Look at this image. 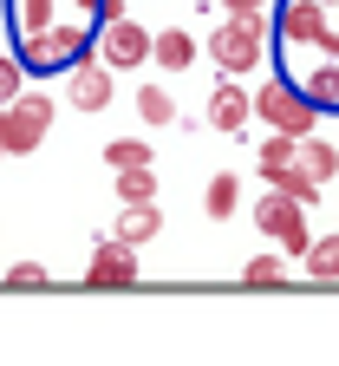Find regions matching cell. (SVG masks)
<instances>
[{"label": "cell", "mask_w": 339, "mask_h": 366, "mask_svg": "<svg viewBox=\"0 0 339 366\" xmlns=\"http://www.w3.org/2000/svg\"><path fill=\"white\" fill-rule=\"evenodd\" d=\"M255 229H261L268 242H280L287 255H307L313 249V236H307V203H294L287 190H274V183H268L261 203H255Z\"/></svg>", "instance_id": "obj_4"}, {"label": "cell", "mask_w": 339, "mask_h": 366, "mask_svg": "<svg viewBox=\"0 0 339 366\" xmlns=\"http://www.w3.org/2000/svg\"><path fill=\"white\" fill-rule=\"evenodd\" d=\"M333 0H280L274 7V39L287 46V53H307V46H320V33L333 26Z\"/></svg>", "instance_id": "obj_5"}, {"label": "cell", "mask_w": 339, "mask_h": 366, "mask_svg": "<svg viewBox=\"0 0 339 366\" xmlns=\"http://www.w3.org/2000/svg\"><path fill=\"white\" fill-rule=\"evenodd\" d=\"M151 59H157L163 72H183V66H196V59H203V46L189 39L183 26H163V33H157V46H151Z\"/></svg>", "instance_id": "obj_13"}, {"label": "cell", "mask_w": 339, "mask_h": 366, "mask_svg": "<svg viewBox=\"0 0 339 366\" xmlns=\"http://www.w3.org/2000/svg\"><path fill=\"white\" fill-rule=\"evenodd\" d=\"M222 7H228V14H274L280 0H222Z\"/></svg>", "instance_id": "obj_27"}, {"label": "cell", "mask_w": 339, "mask_h": 366, "mask_svg": "<svg viewBox=\"0 0 339 366\" xmlns=\"http://www.w3.org/2000/svg\"><path fill=\"white\" fill-rule=\"evenodd\" d=\"M274 183V190H287V197H294V203H320V190H326V183L307 170V164H294V170H280V177H268Z\"/></svg>", "instance_id": "obj_19"}, {"label": "cell", "mask_w": 339, "mask_h": 366, "mask_svg": "<svg viewBox=\"0 0 339 366\" xmlns=\"http://www.w3.org/2000/svg\"><path fill=\"white\" fill-rule=\"evenodd\" d=\"M72 7H79V14H91V20L105 26V20H118V14H124V0H72Z\"/></svg>", "instance_id": "obj_26"}, {"label": "cell", "mask_w": 339, "mask_h": 366, "mask_svg": "<svg viewBox=\"0 0 339 366\" xmlns=\"http://www.w3.org/2000/svg\"><path fill=\"white\" fill-rule=\"evenodd\" d=\"M241 288H280V262L274 255H255L248 268H241Z\"/></svg>", "instance_id": "obj_24"}, {"label": "cell", "mask_w": 339, "mask_h": 366, "mask_svg": "<svg viewBox=\"0 0 339 366\" xmlns=\"http://www.w3.org/2000/svg\"><path fill=\"white\" fill-rule=\"evenodd\" d=\"M255 118H261L268 131H287V137L320 131V105H313V99H307V92L287 79V72H268V79L255 85Z\"/></svg>", "instance_id": "obj_3"}, {"label": "cell", "mask_w": 339, "mask_h": 366, "mask_svg": "<svg viewBox=\"0 0 339 366\" xmlns=\"http://www.w3.org/2000/svg\"><path fill=\"white\" fill-rule=\"evenodd\" d=\"M20 85H26V59L20 53H0V105H14Z\"/></svg>", "instance_id": "obj_23"}, {"label": "cell", "mask_w": 339, "mask_h": 366, "mask_svg": "<svg viewBox=\"0 0 339 366\" xmlns=\"http://www.w3.org/2000/svg\"><path fill=\"white\" fill-rule=\"evenodd\" d=\"M294 164H300V137L268 131V144L255 151V170H261V183H268V177H280V170H294Z\"/></svg>", "instance_id": "obj_14"}, {"label": "cell", "mask_w": 339, "mask_h": 366, "mask_svg": "<svg viewBox=\"0 0 339 366\" xmlns=\"http://www.w3.org/2000/svg\"><path fill=\"white\" fill-rule=\"evenodd\" d=\"M98 53V20L79 14V20H59V26H46V33H26L20 39V59L26 72H72L79 59Z\"/></svg>", "instance_id": "obj_1"}, {"label": "cell", "mask_w": 339, "mask_h": 366, "mask_svg": "<svg viewBox=\"0 0 339 366\" xmlns=\"http://www.w3.org/2000/svg\"><path fill=\"white\" fill-rule=\"evenodd\" d=\"M53 131V99H39V92H20L7 105V157H26L39 151V137Z\"/></svg>", "instance_id": "obj_6"}, {"label": "cell", "mask_w": 339, "mask_h": 366, "mask_svg": "<svg viewBox=\"0 0 339 366\" xmlns=\"http://www.w3.org/2000/svg\"><path fill=\"white\" fill-rule=\"evenodd\" d=\"M300 164H307V170H313L320 183H333V177H339V151L326 144L320 131H307V137H300Z\"/></svg>", "instance_id": "obj_17"}, {"label": "cell", "mask_w": 339, "mask_h": 366, "mask_svg": "<svg viewBox=\"0 0 339 366\" xmlns=\"http://www.w3.org/2000/svg\"><path fill=\"white\" fill-rule=\"evenodd\" d=\"M235 203H241V177H235V170H216L209 190H203V209L222 222V216H235Z\"/></svg>", "instance_id": "obj_15"}, {"label": "cell", "mask_w": 339, "mask_h": 366, "mask_svg": "<svg viewBox=\"0 0 339 366\" xmlns=\"http://www.w3.org/2000/svg\"><path fill=\"white\" fill-rule=\"evenodd\" d=\"M118 177V203H157V170L137 164V170H111Z\"/></svg>", "instance_id": "obj_18"}, {"label": "cell", "mask_w": 339, "mask_h": 366, "mask_svg": "<svg viewBox=\"0 0 339 366\" xmlns=\"http://www.w3.org/2000/svg\"><path fill=\"white\" fill-rule=\"evenodd\" d=\"M151 46H157V33H143V26L124 20V14L98 26V59H111L118 72H124V66H143V59H151Z\"/></svg>", "instance_id": "obj_10"}, {"label": "cell", "mask_w": 339, "mask_h": 366, "mask_svg": "<svg viewBox=\"0 0 339 366\" xmlns=\"http://www.w3.org/2000/svg\"><path fill=\"white\" fill-rule=\"evenodd\" d=\"M105 164L111 170H137V164H151V144H143V137H111V144H105Z\"/></svg>", "instance_id": "obj_22"}, {"label": "cell", "mask_w": 339, "mask_h": 366, "mask_svg": "<svg viewBox=\"0 0 339 366\" xmlns=\"http://www.w3.org/2000/svg\"><path fill=\"white\" fill-rule=\"evenodd\" d=\"M118 236H124L131 249H143L151 236H163V209H157V203H124V209H118Z\"/></svg>", "instance_id": "obj_12"}, {"label": "cell", "mask_w": 339, "mask_h": 366, "mask_svg": "<svg viewBox=\"0 0 339 366\" xmlns=\"http://www.w3.org/2000/svg\"><path fill=\"white\" fill-rule=\"evenodd\" d=\"M287 79H294L320 112H339V59L333 53H287Z\"/></svg>", "instance_id": "obj_7"}, {"label": "cell", "mask_w": 339, "mask_h": 366, "mask_svg": "<svg viewBox=\"0 0 339 366\" xmlns=\"http://www.w3.org/2000/svg\"><path fill=\"white\" fill-rule=\"evenodd\" d=\"M111 85H118V66L111 59H79L72 72H66V105H79V112H105L111 105Z\"/></svg>", "instance_id": "obj_9"}, {"label": "cell", "mask_w": 339, "mask_h": 366, "mask_svg": "<svg viewBox=\"0 0 339 366\" xmlns=\"http://www.w3.org/2000/svg\"><path fill=\"white\" fill-rule=\"evenodd\" d=\"M268 39H274V14H228V20L209 33L203 53H209L228 79H241V72H255V66L268 59Z\"/></svg>", "instance_id": "obj_2"}, {"label": "cell", "mask_w": 339, "mask_h": 366, "mask_svg": "<svg viewBox=\"0 0 339 366\" xmlns=\"http://www.w3.org/2000/svg\"><path fill=\"white\" fill-rule=\"evenodd\" d=\"M248 118H255V92H241L235 79H222V85L209 92V124H216V131H241Z\"/></svg>", "instance_id": "obj_11"}, {"label": "cell", "mask_w": 339, "mask_h": 366, "mask_svg": "<svg viewBox=\"0 0 339 366\" xmlns=\"http://www.w3.org/2000/svg\"><path fill=\"white\" fill-rule=\"evenodd\" d=\"M137 118L143 124H176V99H170L163 85H143L137 92Z\"/></svg>", "instance_id": "obj_21"}, {"label": "cell", "mask_w": 339, "mask_h": 366, "mask_svg": "<svg viewBox=\"0 0 339 366\" xmlns=\"http://www.w3.org/2000/svg\"><path fill=\"white\" fill-rule=\"evenodd\" d=\"M137 282V249L124 236H98L85 262V288H131Z\"/></svg>", "instance_id": "obj_8"}, {"label": "cell", "mask_w": 339, "mask_h": 366, "mask_svg": "<svg viewBox=\"0 0 339 366\" xmlns=\"http://www.w3.org/2000/svg\"><path fill=\"white\" fill-rule=\"evenodd\" d=\"M46 26H59V0H14V33H46Z\"/></svg>", "instance_id": "obj_16"}, {"label": "cell", "mask_w": 339, "mask_h": 366, "mask_svg": "<svg viewBox=\"0 0 339 366\" xmlns=\"http://www.w3.org/2000/svg\"><path fill=\"white\" fill-rule=\"evenodd\" d=\"M300 262H307V274H313V282H339V236H320Z\"/></svg>", "instance_id": "obj_20"}, {"label": "cell", "mask_w": 339, "mask_h": 366, "mask_svg": "<svg viewBox=\"0 0 339 366\" xmlns=\"http://www.w3.org/2000/svg\"><path fill=\"white\" fill-rule=\"evenodd\" d=\"M46 282H53V274H46L39 262H14V268H7V288H20V295H33V288H46Z\"/></svg>", "instance_id": "obj_25"}]
</instances>
